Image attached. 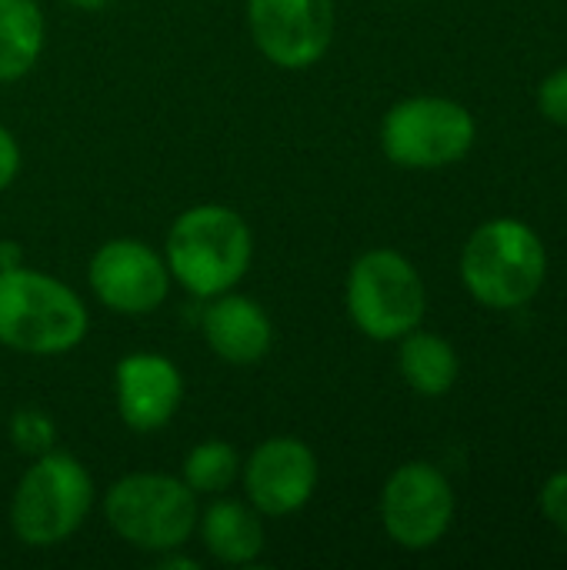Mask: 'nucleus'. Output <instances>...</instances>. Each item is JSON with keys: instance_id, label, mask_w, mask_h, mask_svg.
Listing matches in <instances>:
<instances>
[{"instance_id": "nucleus-5", "label": "nucleus", "mask_w": 567, "mask_h": 570, "mask_svg": "<svg viewBox=\"0 0 567 570\" xmlns=\"http://www.w3.org/2000/svg\"><path fill=\"white\" fill-rule=\"evenodd\" d=\"M107 528L147 554L180 551L197 531V494L174 474L137 471L110 484L104 498Z\"/></svg>"}, {"instance_id": "nucleus-17", "label": "nucleus", "mask_w": 567, "mask_h": 570, "mask_svg": "<svg viewBox=\"0 0 567 570\" xmlns=\"http://www.w3.org/2000/svg\"><path fill=\"white\" fill-rule=\"evenodd\" d=\"M241 478V454L227 441H201L187 451L180 464V481L197 494V498H214L234 488Z\"/></svg>"}, {"instance_id": "nucleus-18", "label": "nucleus", "mask_w": 567, "mask_h": 570, "mask_svg": "<svg viewBox=\"0 0 567 570\" xmlns=\"http://www.w3.org/2000/svg\"><path fill=\"white\" fill-rule=\"evenodd\" d=\"M7 434H10L13 451L23 454L27 461L57 448V424L40 407H17L7 421Z\"/></svg>"}, {"instance_id": "nucleus-19", "label": "nucleus", "mask_w": 567, "mask_h": 570, "mask_svg": "<svg viewBox=\"0 0 567 570\" xmlns=\"http://www.w3.org/2000/svg\"><path fill=\"white\" fill-rule=\"evenodd\" d=\"M538 107L548 120L567 127V67L545 77V83L538 87Z\"/></svg>"}, {"instance_id": "nucleus-13", "label": "nucleus", "mask_w": 567, "mask_h": 570, "mask_svg": "<svg viewBox=\"0 0 567 570\" xmlns=\"http://www.w3.org/2000/svg\"><path fill=\"white\" fill-rule=\"evenodd\" d=\"M201 334L207 347L234 367H251L267 357L274 344V324L267 311L244 294H217L207 297L201 314Z\"/></svg>"}, {"instance_id": "nucleus-3", "label": "nucleus", "mask_w": 567, "mask_h": 570, "mask_svg": "<svg viewBox=\"0 0 567 570\" xmlns=\"http://www.w3.org/2000/svg\"><path fill=\"white\" fill-rule=\"evenodd\" d=\"M94 508V478L67 451L53 448L27 464L10 498V531L20 544L47 551L80 531Z\"/></svg>"}, {"instance_id": "nucleus-14", "label": "nucleus", "mask_w": 567, "mask_h": 570, "mask_svg": "<svg viewBox=\"0 0 567 570\" xmlns=\"http://www.w3.org/2000/svg\"><path fill=\"white\" fill-rule=\"evenodd\" d=\"M197 531L204 541V551L231 568H247L264 554L267 534H264V514H257L244 501L221 498L214 501L201 518Z\"/></svg>"}, {"instance_id": "nucleus-23", "label": "nucleus", "mask_w": 567, "mask_h": 570, "mask_svg": "<svg viewBox=\"0 0 567 570\" xmlns=\"http://www.w3.org/2000/svg\"><path fill=\"white\" fill-rule=\"evenodd\" d=\"M70 7H77V10H87V13H94V10H104L110 0H67Z\"/></svg>"}, {"instance_id": "nucleus-4", "label": "nucleus", "mask_w": 567, "mask_h": 570, "mask_svg": "<svg viewBox=\"0 0 567 570\" xmlns=\"http://www.w3.org/2000/svg\"><path fill=\"white\" fill-rule=\"evenodd\" d=\"M548 254L541 237L515 217L481 224L461 250L468 294L491 311L525 307L545 284Z\"/></svg>"}, {"instance_id": "nucleus-16", "label": "nucleus", "mask_w": 567, "mask_h": 570, "mask_svg": "<svg viewBox=\"0 0 567 570\" xmlns=\"http://www.w3.org/2000/svg\"><path fill=\"white\" fill-rule=\"evenodd\" d=\"M398 371L408 387L421 397H444L458 381V354L454 347L428 331H411L401 337Z\"/></svg>"}, {"instance_id": "nucleus-2", "label": "nucleus", "mask_w": 567, "mask_h": 570, "mask_svg": "<svg viewBox=\"0 0 567 570\" xmlns=\"http://www.w3.org/2000/svg\"><path fill=\"white\" fill-rule=\"evenodd\" d=\"M87 327V304L53 274L27 264L0 271V347L30 357H57L80 347Z\"/></svg>"}, {"instance_id": "nucleus-8", "label": "nucleus", "mask_w": 567, "mask_h": 570, "mask_svg": "<svg viewBox=\"0 0 567 570\" xmlns=\"http://www.w3.org/2000/svg\"><path fill=\"white\" fill-rule=\"evenodd\" d=\"M454 521L451 481L428 461L401 464L381 491V524L404 551L434 548Z\"/></svg>"}, {"instance_id": "nucleus-11", "label": "nucleus", "mask_w": 567, "mask_h": 570, "mask_svg": "<svg viewBox=\"0 0 567 570\" xmlns=\"http://www.w3.org/2000/svg\"><path fill=\"white\" fill-rule=\"evenodd\" d=\"M241 481L247 491V504L257 514L291 518L317 491V481H321L317 454L301 438H291V434L267 438L241 464Z\"/></svg>"}, {"instance_id": "nucleus-9", "label": "nucleus", "mask_w": 567, "mask_h": 570, "mask_svg": "<svg viewBox=\"0 0 567 570\" xmlns=\"http://www.w3.org/2000/svg\"><path fill=\"white\" fill-rule=\"evenodd\" d=\"M87 284L107 311L144 317L167 301L174 281L160 250L134 237H117L94 250Z\"/></svg>"}, {"instance_id": "nucleus-20", "label": "nucleus", "mask_w": 567, "mask_h": 570, "mask_svg": "<svg viewBox=\"0 0 567 570\" xmlns=\"http://www.w3.org/2000/svg\"><path fill=\"white\" fill-rule=\"evenodd\" d=\"M538 504H541V514H545L561 534H567V471H558V474H551V478L545 481Z\"/></svg>"}, {"instance_id": "nucleus-6", "label": "nucleus", "mask_w": 567, "mask_h": 570, "mask_svg": "<svg viewBox=\"0 0 567 570\" xmlns=\"http://www.w3.org/2000/svg\"><path fill=\"white\" fill-rule=\"evenodd\" d=\"M351 324L371 341H401L418 331L428 311V291L418 267L391 247L364 250L344 284Z\"/></svg>"}, {"instance_id": "nucleus-7", "label": "nucleus", "mask_w": 567, "mask_h": 570, "mask_svg": "<svg viewBox=\"0 0 567 570\" xmlns=\"http://www.w3.org/2000/svg\"><path fill=\"white\" fill-rule=\"evenodd\" d=\"M478 127L465 104L448 97L398 100L381 120V150L408 170H438L458 164L475 147Z\"/></svg>"}, {"instance_id": "nucleus-1", "label": "nucleus", "mask_w": 567, "mask_h": 570, "mask_svg": "<svg viewBox=\"0 0 567 570\" xmlns=\"http://www.w3.org/2000/svg\"><path fill=\"white\" fill-rule=\"evenodd\" d=\"M170 281L197 301L234 291L254 261L247 220L224 204H197L177 214L164 240Z\"/></svg>"}, {"instance_id": "nucleus-12", "label": "nucleus", "mask_w": 567, "mask_h": 570, "mask_svg": "<svg viewBox=\"0 0 567 570\" xmlns=\"http://www.w3.org/2000/svg\"><path fill=\"white\" fill-rule=\"evenodd\" d=\"M114 397L120 421L137 434L167 428L184 404L180 367L157 351L124 354L114 367Z\"/></svg>"}, {"instance_id": "nucleus-22", "label": "nucleus", "mask_w": 567, "mask_h": 570, "mask_svg": "<svg viewBox=\"0 0 567 570\" xmlns=\"http://www.w3.org/2000/svg\"><path fill=\"white\" fill-rule=\"evenodd\" d=\"M23 247L17 240H0V271H13L23 267Z\"/></svg>"}, {"instance_id": "nucleus-15", "label": "nucleus", "mask_w": 567, "mask_h": 570, "mask_svg": "<svg viewBox=\"0 0 567 570\" xmlns=\"http://www.w3.org/2000/svg\"><path fill=\"white\" fill-rule=\"evenodd\" d=\"M47 23L37 0H0V83L33 70L43 53Z\"/></svg>"}, {"instance_id": "nucleus-21", "label": "nucleus", "mask_w": 567, "mask_h": 570, "mask_svg": "<svg viewBox=\"0 0 567 570\" xmlns=\"http://www.w3.org/2000/svg\"><path fill=\"white\" fill-rule=\"evenodd\" d=\"M20 174V144L17 137L0 124V190H7Z\"/></svg>"}, {"instance_id": "nucleus-10", "label": "nucleus", "mask_w": 567, "mask_h": 570, "mask_svg": "<svg viewBox=\"0 0 567 570\" xmlns=\"http://www.w3.org/2000/svg\"><path fill=\"white\" fill-rule=\"evenodd\" d=\"M247 30L274 67L307 70L334 40V0H247Z\"/></svg>"}]
</instances>
